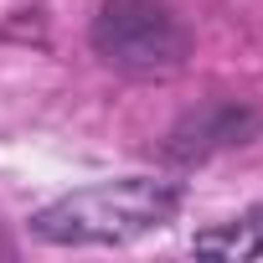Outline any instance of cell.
<instances>
[{"mask_svg": "<svg viewBox=\"0 0 263 263\" xmlns=\"http://www.w3.org/2000/svg\"><path fill=\"white\" fill-rule=\"evenodd\" d=\"M88 42L114 72L129 78H165L191 52V36L165 0H103Z\"/></svg>", "mask_w": 263, "mask_h": 263, "instance_id": "obj_2", "label": "cell"}, {"mask_svg": "<svg viewBox=\"0 0 263 263\" xmlns=\"http://www.w3.org/2000/svg\"><path fill=\"white\" fill-rule=\"evenodd\" d=\"M191 253H206V258H227V263H248V258H263V206H248L242 217H232V222H217V227L196 232Z\"/></svg>", "mask_w": 263, "mask_h": 263, "instance_id": "obj_4", "label": "cell"}, {"mask_svg": "<svg viewBox=\"0 0 263 263\" xmlns=\"http://www.w3.org/2000/svg\"><path fill=\"white\" fill-rule=\"evenodd\" d=\"M181 212V186L155 176H119L98 186H78L42 212H31L26 232L47 248H119Z\"/></svg>", "mask_w": 263, "mask_h": 263, "instance_id": "obj_1", "label": "cell"}, {"mask_svg": "<svg viewBox=\"0 0 263 263\" xmlns=\"http://www.w3.org/2000/svg\"><path fill=\"white\" fill-rule=\"evenodd\" d=\"M263 129V114H253L248 103H232V98H212L201 108H191L171 135H165V155L191 165V160H206L217 150H232V145H248Z\"/></svg>", "mask_w": 263, "mask_h": 263, "instance_id": "obj_3", "label": "cell"}]
</instances>
